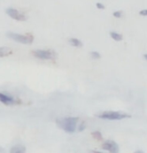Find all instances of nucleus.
Listing matches in <instances>:
<instances>
[{
    "label": "nucleus",
    "mask_w": 147,
    "mask_h": 153,
    "mask_svg": "<svg viewBox=\"0 0 147 153\" xmlns=\"http://www.w3.org/2000/svg\"><path fill=\"white\" fill-rule=\"evenodd\" d=\"M97 7L100 8V9H103V8H105V5H102L100 2H97Z\"/></svg>",
    "instance_id": "nucleus-16"
},
{
    "label": "nucleus",
    "mask_w": 147,
    "mask_h": 153,
    "mask_svg": "<svg viewBox=\"0 0 147 153\" xmlns=\"http://www.w3.org/2000/svg\"><path fill=\"white\" fill-rule=\"evenodd\" d=\"M91 55H92V58H94V59H99L100 58V54L98 53V52H91Z\"/></svg>",
    "instance_id": "nucleus-13"
},
{
    "label": "nucleus",
    "mask_w": 147,
    "mask_h": 153,
    "mask_svg": "<svg viewBox=\"0 0 147 153\" xmlns=\"http://www.w3.org/2000/svg\"><path fill=\"white\" fill-rule=\"evenodd\" d=\"M10 153H25V147L23 145H15L10 149Z\"/></svg>",
    "instance_id": "nucleus-8"
},
{
    "label": "nucleus",
    "mask_w": 147,
    "mask_h": 153,
    "mask_svg": "<svg viewBox=\"0 0 147 153\" xmlns=\"http://www.w3.org/2000/svg\"><path fill=\"white\" fill-rule=\"evenodd\" d=\"M92 153H102V152H99V151H92Z\"/></svg>",
    "instance_id": "nucleus-18"
},
{
    "label": "nucleus",
    "mask_w": 147,
    "mask_h": 153,
    "mask_svg": "<svg viewBox=\"0 0 147 153\" xmlns=\"http://www.w3.org/2000/svg\"><path fill=\"white\" fill-rule=\"evenodd\" d=\"M114 16H115V17H121V16H122V12H120V10L114 12Z\"/></svg>",
    "instance_id": "nucleus-14"
},
{
    "label": "nucleus",
    "mask_w": 147,
    "mask_h": 153,
    "mask_svg": "<svg viewBox=\"0 0 147 153\" xmlns=\"http://www.w3.org/2000/svg\"><path fill=\"white\" fill-rule=\"evenodd\" d=\"M32 54L36 58L41 59V60H51L55 56L54 52L48 51V50H35V51H32Z\"/></svg>",
    "instance_id": "nucleus-4"
},
{
    "label": "nucleus",
    "mask_w": 147,
    "mask_h": 153,
    "mask_svg": "<svg viewBox=\"0 0 147 153\" xmlns=\"http://www.w3.org/2000/svg\"><path fill=\"white\" fill-rule=\"evenodd\" d=\"M92 136L93 137H95V139H98V140L102 139V135H101L99 131H94V132H92Z\"/></svg>",
    "instance_id": "nucleus-12"
},
{
    "label": "nucleus",
    "mask_w": 147,
    "mask_h": 153,
    "mask_svg": "<svg viewBox=\"0 0 147 153\" xmlns=\"http://www.w3.org/2000/svg\"><path fill=\"white\" fill-rule=\"evenodd\" d=\"M97 116L100 117V119H103V120H112V121L123 120V119H126V117H130L129 114H124V113H121V112H112V111H107V112L100 113Z\"/></svg>",
    "instance_id": "nucleus-2"
},
{
    "label": "nucleus",
    "mask_w": 147,
    "mask_h": 153,
    "mask_svg": "<svg viewBox=\"0 0 147 153\" xmlns=\"http://www.w3.org/2000/svg\"><path fill=\"white\" fill-rule=\"evenodd\" d=\"M144 59H145V60H147V54H144Z\"/></svg>",
    "instance_id": "nucleus-17"
},
{
    "label": "nucleus",
    "mask_w": 147,
    "mask_h": 153,
    "mask_svg": "<svg viewBox=\"0 0 147 153\" xmlns=\"http://www.w3.org/2000/svg\"><path fill=\"white\" fill-rule=\"evenodd\" d=\"M78 120H79L78 117H61L56 120V124L63 131L72 134L77 129Z\"/></svg>",
    "instance_id": "nucleus-1"
},
{
    "label": "nucleus",
    "mask_w": 147,
    "mask_h": 153,
    "mask_svg": "<svg viewBox=\"0 0 147 153\" xmlns=\"http://www.w3.org/2000/svg\"><path fill=\"white\" fill-rule=\"evenodd\" d=\"M102 149L106 150V151H108L109 153H118V145H117L114 140H110V139L103 142Z\"/></svg>",
    "instance_id": "nucleus-7"
},
{
    "label": "nucleus",
    "mask_w": 147,
    "mask_h": 153,
    "mask_svg": "<svg viewBox=\"0 0 147 153\" xmlns=\"http://www.w3.org/2000/svg\"><path fill=\"white\" fill-rule=\"evenodd\" d=\"M69 44L72 46H75V47H82V42L77 38H70L69 39Z\"/></svg>",
    "instance_id": "nucleus-10"
},
{
    "label": "nucleus",
    "mask_w": 147,
    "mask_h": 153,
    "mask_svg": "<svg viewBox=\"0 0 147 153\" xmlns=\"http://www.w3.org/2000/svg\"><path fill=\"white\" fill-rule=\"evenodd\" d=\"M6 14L9 17L16 20V21H25L27 20V15L23 14L22 12H20L18 9H15V8H12V7L7 8L6 9Z\"/></svg>",
    "instance_id": "nucleus-6"
},
{
    "label": "nucleus",
    "mask_w": 147,
    "mask_h": 153,
    "mask_svg": "<svg viewBox=\"0 0 147 153\" xmlns=\"http://www.w3.org/2000/svg\"><path fill=\"white\" fill-rule=\"evenodd\" d=\"M110 37L114 39V40H116V42H120V40L123 39L122 35H121V33H117L115 31H112V32H110Z\"/></svg>",
    "instance_id": "nucleus-11"
},
{
    "label": "nucleus",
    "mask_w": 147,
    "mask_h": 153,
    "mask_svg": "<svg viewBox=\"0 0 147 153\" xmlns=\"http://www.w3.org/2000/svg\"><path fill=\"white\" fill-rule=\"evenodd\" d=\"M0 102L7 106H13V105L20 104V100L15 99L13 96L8 94L6 92H0Z\"/></svg>",
    "instance_id": "nucleus-5"
},
{
    "label": "nucleus",
    "mask_w": 147,
    "mask_h": 153,
    "mask_svg": "<svg viewBox=\"0 0 147 153\" xmlns=\"http://www.w3.org/2000/svg\"><path fill=\"white\" fill-rule=\"evenodd\" d=\"M12 53V50L8 48V47H0V58L2 56H7Z\"/></svg>",
    "instance_id": "nucleus-9"
},
{
    "label": "nucleus",
    "mask_w": 147,
    "mask_h": 153,
    "mask_svg": "<svg viewBox=\"0 0 147 153\" xmlns=\"http://www.w3.org/2000/svg\"><path fill=\"white\" fill-rule=\"evenodd\" d=\"M134 153H144V152H143V151H136Z\"/></svg>",
    "instance_id": "nucleus-19"
},
{
    "label": "nucleus",
    "mask_w": 147,
    "mask_h": 153,
    "mask_svg": "<svg viewBox=\"0 0 147 153\" xmlns=\"http://www.w3.org/2000/svg\"><path fill=\"white\" fill-rule=\"evenodd\" d=\"M7 37L17 43L21 44H31L33 42V37L31 35H22V33H16V32H7Z\"/></svg>",
    "instance_id": "nucleus-3"
},
{
    "label": "nucleus",
    "mask_w": 147,
    "mask_h": 153,
    "mask_svg": "<svg viewBox=\"0 0 147 153\" xmlns=\"http://www.w3.org/2000/svg\"><path fill=\"white\" fill-rule=\"evenodd\" d=\"M139 14L141 16H147V9H143V10H140Z\"/></svg>",
    "instance_id": "nucleus-15"
}]
</instances>
